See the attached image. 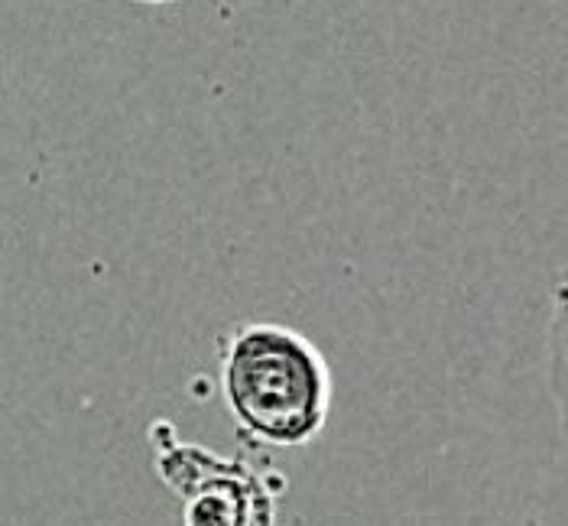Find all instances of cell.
Masks as SVG:
<instances>
[{
  "instance_id": "6da1fadb",
  "label": "cell",
  "mask_w": 568,
  "mask_h": 526,
  "mask_svg": "<svg viewBox=\"0 0 568 526\" xmlns=\"http://www.w3.org/2000/svg\"><path fill=\"white\" fill-rule=\"evenodd\" d=\"M221 391L244 433L296 448L325 429L332 377L306 335L276 322H244L221 338Z\"/></svg>"
},
{
  "instance_id": "7a4b0ae2",
  "label": "cell",
  "mask_w": 568,
  "mask_h": 526,
  "mask_svg": "<svg viewBox=\"0 0 568 526\" xmlns=\"http://www.w3.org/2000/svg\"><path fill=\"white\" fill-rule=\"evenodd\" d=\"M156 468L182 494L185 526H273V494L237 458L189 442H156Z\"/></svg>"
},
{
  "instance_id": "3957f363",
  "label": "cell",
  "mask_w": 568,
  "mask_h": 526,
  "mask_svg": "<svg viewBox=\"0 0 568 526\" xmlns=\"http://www.w3.org/2000/svg\"><path fill=\"white\" fill-rule=\"evenodd\" d=\"M549 384L559 403L562 433L568 438V270L552 293V325H549Z\"/></svg>"
},
{
  "instance_id": "277c9868",
  "label": "cell",
  "mask_w": 568,
  "mask_h": 526,
  "mask_svg": "<svg viewBox=\"0 0 568 526\" xmlns=\"http://www.w3.org/2000/svg\"><path fill=\"white\" fill-rule=\"evenodd\" d=\"M136 3H173V0H136Z\"/></svg>"
}]
</instances>
